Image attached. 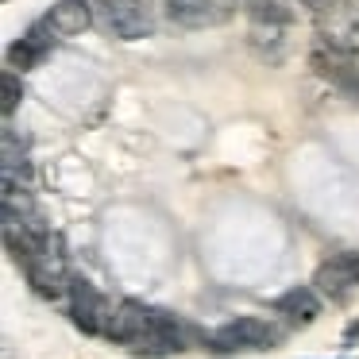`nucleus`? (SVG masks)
I'll list each match as a JSON object with an SVG mask.
<instances>
[{"mask_svg":"<svg viewBox=\"0 0 359 359\" xmlns=\"http://www.w3.org/2000/svg\"><path fill=\"white\" fill-rule=\"evenodd\" d=\"M109 340H116L120 348L135 351V355H178V351H186V328L166 309L143 302H120Z\"/></svg>","mask_w":359,"mask_h":359,"instance_id":"nucleus-1","label":"nucleus"},{"mask_svg":"<svg viewBox=\"0 0 359 359\" xmlns=\"http://www.w3.org/2000/svg\"><path fill=\"white\" fill-rule=\"evenodd\" d=\"M282 340V328L263 317H232L228 325L212 328L205 336L212 351H266Z\"/></svg>","mask_w":359,"mask_h":359,"instance_id":"nucleus-2","label":"nucleus"},{"mask_svg":"<svg viewBox=\"0 0 359 359\" xmlns=\"http://www.w3.org/2000/svg\"><path fill=\"white\" fill-rule=\"evenodd\" d=\"M66 294H70V317H74V325H78L81 332H89V336H109L116 309H112L109 297H104L101 290L93 286V282L81 278V274H70V286H66Z\"/></svg>","mask_w":359,"mask_h":359,"instance_id":"nucleus-3","label":"nucleus"},{"mask_svg":"<svg viewBox=\"0 0 359 359\" xmlns=\"http://www.w3.org/2000/svg\"><path fill=\"white\" fill-rule=\"evenodd\" d=\"M93 12H97V24L112 35V39H147L151 35V12H147V0H93Z\"/></svg>","mask_w":359,"mask_h":359,"instance_id":"nucleus-4","label":"nucleus"},{"mask_svg":"<svg viewBox=\"0 0 359 359\" xmlns=\"http://www.w3.org/2000/svg\"><path fill=\"white\" fill-rule=\"evenodd\" d=\"M163 12L170 24L186 32H209V27H224L243 8L240 0H163Z\"/></svg>","mask_w":359,"mask_h":359,"instance_id":"nucleus-5","label":"nucleus"},{"mask_svg":"<svg viewBox=\"0 0 359 359\" xmlns=\"http://www.w3.org/2000/svg\"><path fill=\"white\" fill-rule=\"evenodd\" d=\"M313 286L317 294L332 297V302H344L359 290V251H340V255H328L325 263L313 274Z\"/></svg>","mask_w":359,"mask_h":359,"instance_id":"nucleus-6","label":"nucleus"},{"mask_svg":"<svg viewBox=\"0 0 359 359\" xmlns=\"http://www.w3.org/2000/svg\"><path fill=\"white\" fill-rule=\"evenodd\" d=\"M58 39H62V35L50 27L47 16L35 20V24L8 47V66H12V70H20V74H24V70H35V66H39L43 58H47L50 50L58 47Z\"/></svg>","mask_w":359,"mask_h":359,"instance_id":"nucleus-7","label":"nucleus"},{"mask_svg":"<svg viewBox=\"0 0 359 359\" xmlns=\"http://www.w3.org/2000/svg\"><path fill=\"white\" fill-rule=\"evenodd\" d=\"M47 20L62 39H74V35H81V32L93 27L97 12H93V0H55L50 12H47Z\"/></svg>","mask_w":359,"mask_h":359,"instance_id":"nucleus-8","label":"nucleus"},{"mask_svg":"<svg viewBox=\"0 0 359 359\" xmlns=\"http://www.w3.org/2000/svg\"><path fill=\"white\" fill-rule=\"evenodd\" d=\"M274 309L286 320H294V325H309L320 313V294H317V286H294L290 294H282L274 302Z\"/></svg>","mask_w":359,"mask_h":359,"instance_id":"nucleus-9","label":"nucleus"},{"mask_svg":"<svg viewBox=\"0 0 359 359\" xmlns=\"http://www.w3.org/2000/svg\"><path fill=\"white\" fill-rule=\"evenodd\" d=\"M20 101H24V81H20V74L4 70L0 74V112H4V120H12V112L20 109Z\"/></svg>","mask_w":359,"mask_h":359,"instance_id":"nucleus-10","label":"nucleus"},{"mask_svg":"<svg viewBox=\"0 0 359 359\" xmlns=\"http://www.w3.org/2000/svg\"><path fill=\"white\" fill-rule=\"evenodd\" d=\"M309 16H317V20H336V16H344V0H297Z\"/></svg>","mask_w":359,"mask_h":359,"instance_id":"nucleus-11","label":"nucleus"},{"mask_svg":"<svg viewBox=\"0 0 359 359\" xmlns=\"http://www.w3.org/2000/svg\"><path fill=\"white\" fill-rule=\"evenodd\" d=\"M351 4H355V8H359V0H351Z\"/></svg>","mask_w":359,"mask_h":359,"instance_id":"nucleus-12","label":"nucleus"}]
</instances>
